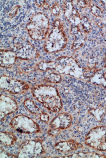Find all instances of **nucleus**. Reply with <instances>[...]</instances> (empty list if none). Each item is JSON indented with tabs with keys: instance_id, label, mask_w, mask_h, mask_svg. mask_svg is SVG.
Masks as SVG:
<instances>
[{
	"instance_id": "22",
	"label": "nucleus",
	"mask_w": 106,
	"mask_h": 158,
	"mask_svg": "<svg viewBox=\"0 0 106 158\" xmlns=\"http://www.w3.org/2000/svg\"><path fill=\"white\" fill-rule=\"evenodd\" d=\"M81 25L83 27V29L86 33H89L91 30V23L89 19L87 17H83L81 18Z\"/></svg>"
},
{
	"instance_id": "23",
	"label": "nucleus",
	"mask_w": 106,
	"mask_h": 158,
	"mask_svg": "<svg viewBox=\"0 0 106 158\" xmlns=\"http://www.w3.org/2000/svg\"><path fill=\"white\" fill-rule=\"evenodd\" d=\"M91 11L94 16L97 17H101L103 16L104 13L101 8L93 4H91Z\"/></svg>"
},
{
	"instance_id": "6",
	"label": "nucleus",
	"mask_w": 106,
	"mask_h": 158,
	"mask_svg": "<svg viewBox=\"0 0 106 158\" xmlns=\"http://www.w3.org/2000/svg\"><path fill=\"white\" fill-rule=\"evenodd\" d=\"M85 143L96 150H106V127L98 126L92 128L86 135Z\"/></svg>"
},
{
	"instance_id": "15",
	"label": "nucleus",
	"mask_w": 106,
	"mask_h": 158,
	"mask_svg": "<svg viewBox=\"0 0 106 158\" xmlns=\"http://www.w3.org/2000/svg\"><path fill=\"white\" fill-rule=\"evenodd\" d=\"M55 148L60 152H67L78 148V144L74 140L67 141H61L55 144Z\"/></svg>"
},
{
	"instance_id": "30",
	"label": "nucleus",
	"mask_w": 106,
	"mask_h": 158,
	"mask_svg": "<svg viewBox=\"0 0 106 158\" xmlns=\"http://www.w3.org/2000/svg\"><path fill=\"white\" fill-rule=\"evenodd\" d=\"M50 118L48 115L46 113H42L40 115V119L44 122H48Z\"/></svg>"
},
{
	"instance_id": "18",
	"label": "nucleus",
	"mask_w": 106,
	"mask_h": 158,
	"mask_svg": "<svg viewBox=\"0 0 106 158\" xmlns=\"http://www.w3.org/2000/svg\"><path fill=\"white\" fill-rule=\"evenodd\" d=\"M24 105L28 111H30L31 113L41 115V114L42 113L41 111L38 108V107L35 105L34 102L31 101V99H26L25 100L24 102Z\"/></svg>"
},
{
	"instance_id": "36",
	"label": "nucleus",
	"mask_w": 106,
	"mask_h": 158,
	"mask_svg": "<svg viewBox=\"0 0 106 158\" xmlns=\"http://www.w3.org/2000/svg\"></svg>"
},
{
	"instance_id": "17",
	"label": "nucleus",
	"mask_w": 106,
	"mask_h": 158,
	"mask_svg": "<svg viewBox=\"0 0 106 158\" xmlns=\"http://www.w3.org/2000/svg\"><path fill=\"white\" fill-rule=\"evenodd\" d=\"M89 111L99 122H101L106 114V110L103 106L100 105L97 108H90Z\"/></svg>"
},
{
	"instance_id": "8",
	"label": "nucleus",
	"mask_w": 106,
	"mask_h": 158,
	"mask_svg": "<svg viewBox=\"0 0 106 158\" xmlns=\"http://www.w3.org/2000/svg\"><path fill=\"white\" fill-rule=\"evenodd\" d=\"M45 152L41 140H29L21 144L18 158H35Z\"/></svg>"
},
{
	"instance_id": "34",
	"label": "nucleus",
	"mask_w": 106,
	"mask_h": 158,
	"mask_svg": "<svg viewBox=\"0 0 106 158\" xmlns=\"http://www.w3.org/2000/svg\"><path fill=\"white\" fill-rule=\"evenodd\" d=\"M43 7L44 9L45 10H48L50 7V5L49 4L47 3V1H45V3L43 5Z\"/></svg>"
},
{
	"instance_id": "28",
	"label": "nucleus",
	"mask_w": 106,
	"mask_h": 158,
	"mask_svg": "<svg viewBox=\"0 0 106 158\" xmlns=\"http://www.w3.org/2000/svg\"><path fill=\"white\" fill-rule=\"evenodd\" d=\"M95 71V69H92V70L89 69L87 71H84V77H85V78H87L91 77H92Z\"/></svg>"
},
{
	"instance_id": "1",
	"label": "nucleus",
	"mask_w": 106,
	"mask_h": 158,
	"mask_svg": "<svg viewBox=\"0 0 106 158\" xmlns=\"http://www.w3.org/2000/svg\"><path fill=\"white\" fill-rule=\"evenodd\" d=\"M32 94L36 99L48 110L57 112L63 108V102L58 90L51 85H41L35 87Z\"/></svg>"
},
{
	"instance_id": "16",
	"label": "nucleus",
	"mask_w": 106,
	"mask_h": 158,
	"mask_svg": "<svg viewBox=\"0 0 106 158\" xmlns=\"http://www.w3.org/2000/svg\"><path fill=\"white\" fill-rule=\"evenodd\" d=\"M17 138L16 135L10 132H3L0 134L1 143L6 146L12 145L16 142Z\"/></svg>"
},
{
	"instance_id": "19",
	"label": "nucleus",
	"mask_w": 106,
	"mask_h": 158,
	"mask_svg": "<svg viewBox=\"0 0 106 158\" xmlns=\"http://www.w3.org/2000/svg\"><path fill=\"white\" fill-rule=\"evenodd\" d=\"M55 61H41L36 65V67L39 70L42 71H47V70H54L55 68Z\"/></svg>"
},
{
	"instance_id": "4",
	"label": "nucleus",
	"mask_w": 106,
	"mask_h": 158,
	"mask_svg": "<svg viewBox=\"0 0 106 158\" xmlns=\"http://www.w3.org/2000/svg\"><path fill=\"white\" fill-rule=\"evenodd\" d=\"M67 38L63 27H54L44 44V50L48 53L61 51L66 48Z\"/></svg>"
},
{
	"instance_id": "7",
	"label": "nucleus",
	"mask_w": 106,
	"mask_h": 158,
	"mask_svg": "<svg viewBox=\"0 0 106 158\" xmlns=\"http://www.w3.org/2000/svg\"><path fill=\"white\" fill-rule=\"evenodd\" d=\"M10 125L14 130L21 133H37L40 131V127L37 123L23 115L14 117L11 119Z\"/></svg>"
},
{
	"instance_id": "31",
	"label": "nucleus",
	"mask_w": 106,
	"mask_h": 158,
	"mask_svg": "<svg viewBox=\"0 0 106 158\" xmlns=\"http://www.w3.org/2000/svg\"><path fill=\"white\" fill-rule=\"evenodd\" d=\"M19 8V6H17L15 7L14 9H13V10H11V12H10V14H9V16H10V17L11 18H13V17H14V16H16V15L17 14V13Z\"/></svg>"
},
{
	"instance_id": "32",
	"label": "nucleus",
	"mask_w": 106,
	"mask_h": 158,
	"mask_svg": "<svg viewBox=\"0 0 106 158\" xmlns=\"http://www.w3.org/2000/svg\"><path fill=\"white\" fill-rule=\"evenodd\" d=\"M45 1H40V0H37L36 1V5L38 7L43 6L44 4L45 3Z\"/></svg>"
},
{
	"instance_id": "20",
	"label": "nucleus",
	"mask_w": 106,
	"mask_h": 158,
	"mask_svg": "<svg viewBox=\"0 0 106 158\" xmlns=\"http://www.w3.org/2000/svg\"><path fill=\"white\" fill-rule=\"evenodd\" d=\"M66 157L67 158H102V157H106V156L96 153L80 152V153H75L73 155L65 156V158Z\"/></svg>"
},
{
	"instance_id": "33",
	"label": "nucleus",
	"mask_w": 106,
	"mask_h": 158,
	"mask_svg": "<svg viewBox=\"0 0 106 158\" xmlns=\"http://www.w3.org/2000/svg\"><path fill=\"white\" fill-rule=\"evenodd\" d=\"M61 26V24L59 21L56 20L54 22V27H60Z\"/></svg>"
},
{
	"instance_id": "12",
	"label": "nucleus",
	"mask_w": 106,
	"mask_h": 158,
	"mask_svg": "<svg viewBox=\"0 0 106 158\" xmlns=\"http://www.w3.org/2000/svg\"><path fill=\"white\" fill-rule=\"evenodd\" d=\"M71 34L74 36L72 50H77L80 48L86 41L87 39L86 33L84 31L80 24L78 27H71Z\"/></svg>"
},
{
	"instance_id": "9",
	"label": "nucleus",
	"mask_w": 106,
	"mask_h": 158,
	"mask_svg": "<svg viewBox=\"0 0 106 158\" xmlns=\"http://www.w3.org/2000/svg\"><path fill=\"white\" fill-rule=\"evenodd\" d=\"M0 88L2 90L13 94L24 93L29 89L27 84L22 81L2 76L0 79Z\"/></svg>"
},
{
	"instance_id": "2",
	"label": "nucleus",
	"mask_w": 106,
	"mask_h": 158,
	"mask_svg": "<svg viewBox=\"0 0 106 158\" xmlns=\"http://www.w3.org/2000/svg\"><path fill=\"white\" fill-rule=\"evenodd\" d=\"M49 27V20L47 16L43 13H38L31 17L26 28L31 39L41 40L46 37Z\"/></svg>"
},
{
	"instance_id": "27",
	"label": "nucleus",
	"mask_w": 106,
	"mask_h": 158,
	"mask_svg": "<svg viewBox=\"0 0 106 158\" xmlns=\"http://www.w3.org/2000/svg\"><path fill=\"white\" fill-rule=\"evenodd\" d=\"M52 13L55 16H58L60 13V10L59 7L57 4H55L52 8Z\"/></svg>"
},
{
	"instance_id": "14",
	"label": "nucleus",
	"mask_w": 106,
	"mask_h": 158,
	"mask_svg": "<svg viewBox=\"0 0 106 158\" xmlns=\"http://www.w3.org/2000/svg\"><path fill=\"white\" fill-rule=\"evenodd\" d=\"M106 74V67L95 71L93 75L90 79V82L94 85H101L106 88V78L104 77V75Z\"/></svg>"
},
{
	"instance_id": "21",
	"label": "nucleus",
	"mask_w": 106,
	"mask_h": 158,
	"mask_svg": "<svg viewBox=\"0 0 106 158\" xmlns=\"http://www.w3.org/2000/svg\"><path fill=\"white\" fill-rule=\"evenodd\" d=\"M46 81L48 82L57 84L61 80V77L60 75L55 73H51L46 77Z\"/></svg>"
},
{
	"instance_id": "3",
	"label": "nucleus",
	"mask_w": 106,
	"mask_h": 158,
	"mask_svg": "<svg viewBox=\"0 0 106 158\" xmlns=\"http://www.w3.org/2000/svg\"><path fill=\"white\" fill-rule=\"evenodd\" d=\"M54 70L63 74L67 75L79 79H86L84 69L80 67L75 59L69 57H60L55 61Z\"/></svg>"
},
{
	"instance_id": "10",
	"label": "nucleus",
	"mask_w": 106,
	"mask_h": 158,
	"mask_svg": "<svg viewBox=\"0 0 106 158\" xmlns=\"http://www.w3.org/2000/svg\"><path fill=\"white\" fill-rule=\"evenodd\" d=\"M18 109L17 102L12 98L4 95L0 96V118L2 121L7 115L14 113Z\"/></svg>"
},
{
	"instance_id": "35",
	"label": "nucleus",
	"mask_w": 106,
	"mask_h": 158,
	"mask_svg": "<svg viewBox=\"0 0 106 158\" xmlns=\"http://www.w3.org/2000/svg\"><path fill=\"white\" fill-rule=\"evenodd\" d=\"M101 1V3L104 4V5H105L106 6V1Z\"/></svg>"
},
{
	"instance_id": "24",
	"label": "nucleus",
	"mask_w": 106,
	"mask_h": 158,
	"mask_svg": "<svg viewBox=\"0 0 106 158\" xmlns=\"http://www.w3.org/2000/svg\"><path fill=\"white\" fill-rule=\"evenodd\" d=\"M15 157L16 156L7 152L2 148H1L0 149V158H15Z\"/></svg>"
},
{
	"instance_id": "13",
	"label": "nucleus",
	"mask_w": 106,
	"mask_h": 158,
	"mask_svg": "<svg viewBox=\"0 0 106 158\" xmlns=\"http://www.w3.org/2000/svg\"><path fill=\"white\" fill-rule=\"evenodd\" d=\"M17 56L13 51L1 50L0 64L1 67L4 68H10L16 63Z\"/></svg>"
},
{
	"instance_id": "26",
	"label": "nucleus",
	"mask_w": 106,
	"mask_h": 158,
	"mask_svg": "<svg viewBox=\"0 0 106 158\" xmlns=\"http://www.w3.org/2000/svg\"><path fill=\"white\" fill-rule=\"evenodd\" d=\"M95 64H96V60L94 58H90L88 61V68L89 69L92 70V69H94L95 68Z\"/></svg>"
},
{
	"instance_id": "25",
	"label": "nucleus",
	"mask_w": 106,
	"mask_h": 158,
	"mask_svg": "<svg viewBox=\"0 0 106 158\" xmlns=\"http://www.w3.org/2000/svg\"><path fill=\"white\" fill-rule=\"evenodd\" d=\"M60 132L59 129L51 128L48 130V134L51 136H56Z\"/></svg>"
},
{
	"instance_id": "5",
	"label": "nucleus",
	"mask_w": 106,
	"mask_h": 158,
	"mask_svg": "<svg viewBox=\"0 0 106 158\" xmlns=\"http://www.w3.org/2000/svg\"><path fill=\"white\" fill-rule=\"evenodd\" d=\"M12 49L17 58L21 60H29L39 56L37 50L22 38H14L13 40Z\"/></svg>"
},
{
	"instance_id": "29",
	"label": "nucleus",
	"mask_w": 106,
	"mask_h": 158,
	"mask_svg": "<svg viewBox=\"0 0 106 158\" xmlns=\"http://www.w3.org/2000/svg\"><path fill=\"white\" fill-rule=\"evenodd\" d=\"M77 4L82 8H86L89 4L88 1H77Z\"/></svg>"
},
{
	"instance_id": "11",
	"label": "nucleus",
	"mask_w": 106,
	"mask_h": 158,
	"mask_svg": "<svg viewBox=\"0 0 106 158\" xmlns=\"http://www.w3.org/2000/svg\"><path fill=\"white\" fill-rule=\"evenodd\" d=\"M72 120V117L69 113H60L52 119L50 123V127L51 128L66 129L70 127Z\"/></svg>"
}]
</instances>
